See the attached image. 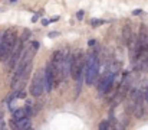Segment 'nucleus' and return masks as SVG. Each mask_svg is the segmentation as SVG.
Returning <instances> with one entry per match:
<instances>
[{"label": "nucleus", "instance_id": "1", "mask_svg": "<svg viewBox=\"0 0 148 130\" xmlns=\"http://www.w3.org/2000/svg\"><path fill=\"white\" fill-rule=\"evenodd\" d=\"M16 42H17L16 31L14 29H7L3 33L1 39H0V61H6L10 56Z\"/></svg>", "mask_w": 148, "mask_h": 130}, {"label": "nucleus", "instance_id": "2", "mask_svg": "<svg viewBox=\"0 0 148 130\" xmlns=\"http://www.w3.org/2000/svg\"><path fill=\"white\" fill-rule=\"evenodd\" d=\"M99 72V58L97 52L91 54L85 62V83L88 86H94L97 83Z\"/></svg>", "mask_w": 148, "mask_h": 130}, {"label": "nucleus", "instance_id": "3", "mask_svg": "<svg viewBox=\"0 0 148 130\" xmlns=\"http://www.w3.org/2000/svg\"><path fill=\"white\" fill-rule=\"evenodd\" d=\"M45 90V70L40 68L36 71V74L32 78V84H30V94L33 97H39Z\"/></svg>", "mask_w": 148, "mask_h": 130}, {"label": "nucleus", "instance_id": "4", "mask_svg": "<svg viewBox=\"0 0 148 130\" xmlns=\"http://www.w3.org/2000/svg\"><path fill=\"white\" fill-rule=\"evenodd\" d=\"M85 59L82 54H72V62H71V75L73 80H78L81 75H85Z\"/></svg>", "mask_w": 148, "mask_h": 130}, {"label": "nucleus", "instance_id": "5", "mask_svg": "<svg viewBox=\"0 0 148 130\" xmlns=\"http://www.w3.org/2000/svg\"><path fill=\"white\" fill-rule=\"evenodd\" d=\"M115 80V71H106L105 74L101 75L98 83V92L99 94H105L114 84Z\"/></svg>", "mask_w": 148, "mask_h": 130}, {"label": "nucleus", "instance_id": "6", "mask_svg": "<svg viewBox=\"0 0 148 130\" xmlns=\"http://www.w3.org/2000/svg\"><path fill=\"white\" fill-rule=\"evenodd\" d=\"M23 45H25V42L22 39H19L16 42V45H14V48H13V51L10 54V59H9V68L10 70H13L17 65V62H19L22 54H23Z\"/></svg>", "mask_w": 148, "mask_h": 130}, {"label": "nucleus", "instance_id": "7", "mask_svg": "<svg viewBox=\"0 0 148 130\" xmlns=\"http://www.w3.org/2000/svg\"><path fill=\"white\" fill-rule=\"evenodd\" d=\"M144 94L141 92V90H138V94H137V97H135V100H134V104H132V111H134V114H135V117H143L144 116Z\"/></svg>", "mask_w": 148, "mask_h": 130}, {"label": "nucleus", "instance_id": "8", "mask_svg": "<svg viewBox=\"0 0 148 130\" xmlns=\"http://www.w3.org/2000/svg\"><path fill=\"white\" fill-rule=\"evenodd\" d=\"M55 87V72H53V67L52 64H48L45 68V90L46 91H52Z\"/></svg>", "mask_w": 148, "mask_h": 130}, {"label": "nucleus", "instance_id": "9", "mask_svg": "<svg viewBox=\"0 0 148 130\" xmlns=\"http://www.w3.org/2000/svg\"><path fill=\"white\" fill-rule=\"evenodd\" d=\"M138 45H140V49L141 52H148V33L145 26H141V32L138 35Z\"/></svg>", "mask_w": 148, "mask_h": 130}, {"label": "nucleus", "instance_id": "10", "mask_svg": "<svg viewBox=\"0 0 148 130\" xmlns=\"http://www.w3.org/2000/svg\"><path fill=\"white\" fill-rule=\"evenodd\" d=\"M32 127V122L29 119V116L20 119V120H16V129H30Z\"/></svg>", "mask_w": 148, "mask_h": 130}, {"label": "nucleus", "instance_id": "11", "mask_svg": "<svg viewBox=\"0 0 148 130\" xmlns=\"http://www.w3.org/2000/svg\"><path fill=\"white\" fill-rule=\"evenodd\" d=\"M131 38H132V29H131L130 25H125L122 28V41H124L125 45H128V42L131 41Z\"/></svg>", "mask_w": 148, "mask_h": 130}, {"label": "nucleus", "instance_id": "12", "mask_svg": "<svg viewBox=\"0 0 148 130\" xmlns=\"http://www.w3.org/2000/svg\"><path fill=\"white\" fill-rule=\"evenodd\" d=\"M12 111H13V119H14V120H20V119L29 116L27 111H26V108H14V110H12Z\"/></svg>", "mask_w": 148, "mask_h": 130}, {"label": "nucleus", "instance_id": "13", "mask_svg": "<svg viewBox=\"0 0 148 130\" xmlns=\"http://www.w3.org/2000/svg\"><path fill=\"white\" fill-rule=\"evenodd\" d=\"M84 15H85V12H84V10H79V12L76 13V19H78V20H82V19H84Z\"/></svg>", "mask_w": 148, "mask_h": 130}, {"label": "nucleus", "instance_id": "14", "mask_svg": "<svg viewBox=\"0 0 148 130\" xmlns=\"http://www.w3.org/2000/svg\"><path fill=\"white\" fill-rule=\"evenodd\" d=\"M99 129H111V126L108 124V122H102V123L99 124Z\"/></svg>", "mask_w": 148, "mask_h": 130}, {"label": "nucleus", "instance_id": "15", "mask_svg": "<svg viewBox=\"0 0 148 130\" xmlns=\"http://www.w3.org/2000/svg\"><path fill=\"white\" fill-rule=\"evenodd\" d=\"M91 23H92V26H99V25H102V23H103V20H98V19H94V20H92Z\"/></svg>", "mask_w": 148, "mask_h": 130}, {"label": "nucleus", "instance_id": "16", "mask_svg": "<svg viewBox=\"0 0 148 130\" xmlns=\"http://www.w3.org/2000/svg\"><path fill=\"white\" fill-rule=\"evenodd\" d=\"M58 20H59V16H53V17H52V19L49 20V23H53V22H58Z\"/></svg>", "mask_w": 148, "mask_h": 130}, {"label": "nucleus", "instance_id": "17", "mask_svg": "<svg viewBox=\"0 0 148 130\" xmlns=\"http://www.w3.org/2000/svg\"><path fill=\"white\" fill-rule=\"evenodd\" d=\"M58 35H59L58 32H50V33H49V38H56Z\"/></svg>", "mask_w": 148, "mask_h": 130}, {"label": "nucleus", "instance_id": "18", "mask_svg": "<svg viewBox=\"0 0 148 130\" xmlns=\"http://www.w3.org/2000/svg\"><path fill=\"white\" fill-rule=\"evenodd\" d=\"M141 13H143L141 10H134V12H132V15H134V16H138V15H141Z\"/></svg>", "mask_w": 148, "mask_h": 130}, {"label": "nucleus", "instance_id": "19", "mask_svg": "<svg viewBox=\"0 0 148 130\" xmlns=\"http://www.w3.org/2000/svg\"><path fill=\"white\" fill-rule=\"evenodd\" d=\"M42 25H43V26L49 25V20H48V19H43V20H42Z\"/></svg>", "mask_w": 148, "mask_h": 130}, {"label": "nucleus", "instance_id": "20", "mask_svg": "<svg viewBox=\"0 0 148 130\" xmlns=\"http://www.w3.org/2000/svg\"><path fill=\"white\" fill-rule=\"evenodd\" d=\"M88 45H89V46L95 45V39H91V41H88Z\"/></svg>", "mask_w": 148, "mask_h": 130}, {"label": "nucleus", "instance_id": "21", "mask_svg": "<svg viewBox=\"0 0 148 130\" xmlns=\"http://www.w3.org/2000/svg\"><path fill=\"white\" fill-rule=\"evenodd\" d=\"M144 98L148 101V86H147V90H145V94H144Z\"/></svg>", "mask_w": 148, "mask_h": 130}, {"label": "nucleus", "instance_id": "22", "mask_svg": "<svg viewBox=\"0 0 148 130\" xmlns=\"http://www.w3.org/2000/svg\"><path fill=\"white\" fill-rule=\"evenodd\" d=\"M10 1H16V0H10Z\"/></svg>", "mask_w": 148, "mask_h": 130}]
</instances>
